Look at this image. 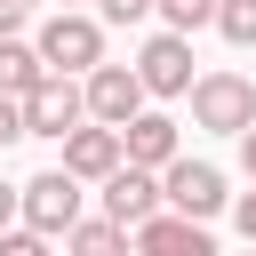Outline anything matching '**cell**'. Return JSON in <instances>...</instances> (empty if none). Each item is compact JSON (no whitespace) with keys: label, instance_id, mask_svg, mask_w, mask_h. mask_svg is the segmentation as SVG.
<instances>
[{"label":"cell","instance_id":"obj_4","mask_svg":"<svg viewBox=\"0 0 256 256\" xmlns=\"http://www.w3.org/2000/svg\"><path fill=\"white\" fill-rule=\"evenodd\" d=\"M16 104H24V136H64L72 120H88V104H80V80H72V72H40Z\"/></svg>","mask_w":256,"mask_h":256},{"label":"cell","instance_id":"obj_22","mask_svg":"<svg viewBox=\"0 0 256 256\" xmlns=\"http://www.w3.org/2000/svg\"><path fill=\"white\" fill-rule=\"evenodd\" d=\"M64 8H72V0H64Z\"/></svg>","mask_w":256,"mask_h":256},{"label":"cell","instance_id":"obj_14","mask_svg":"<svg viewBox=\"0 0 256 256\" xmlns=\"http://www.w3.org/2000/svg\"><path fill=\"white\" fill-rule=\"evenodd\" d=\"M232 48H256V0H216V16H208Z\"/></svg>","mask_w":256,"mask_h":256},{"label":"cell","instance_id":"obj_20","mask_svg":"<svg viewBox=\"0 0 256 256\" xmlns=\"http://www.w3.org/2000/svg\"><path fill=\"white\" fill-rule=\"evenodd\" d=\"M240 232H248V240H256V192H248V200H240Z\"/></svg>","mask_w":256,"mask_h":256},{"label":"cell","instance_id":"obj_5","mask_svg":"<svg viewBox=\"0 0 256 256\" xmlns=\"http://www.w3.org/2000/svg\"><path fill=\"white\" fill-rule=\"evenodd\" d=\"M80 104H88V120H104V128H120L128 112H144V80H136V64H104V56H96Z\"/></svg>","mask_w":256,"mask_h":256},{"label":"cell","instance_id":"obj_19","mask_svg":"<svg viewBox=\"0 0 256 256\" xmlns=\"http://www.w3.org/2000/svg\"><path fill=\"white\" fill-rule=\"evenodd\" d=\"M240 168H248V176H256V120H248V128H240Z\"/></svg>","mask_w":256,"mask_h":256},{"label":"cell","instance_id":"obj_7","mask_svg":"<svg viewBox=\"0 0 256 256\" xmlns=\"http://www.w3.org/2000/svg\"><path fill=\"white\" fill-rule=\"evenodd\" d=\"M136 80H144V96H184L192 88V32H152L136 56Z\"/></svg>","mask_w":256,"mask_h":256},{"label":"cell","instance_id":"obj_10","mask_svg":"<svg viewBox=\"0 0 256 256\" xmlns=\"http://www.w3.org/2000/svg\"><path fill=\"white\" fill-rule=\"evenodd\" d=\"M104 184V216H120V224H136V216H152L160 208V168H136V160H120L112 176H96Z\"/></svg>","mask_w":256,"mask_h":256},{"label":"cell","instance_id":"obj_13","mask_svg":"<svg viewBox=\"0 0 256 256\" xmlns=\"http://www.w3.org/2000/svg\"><path fill=\"white\" fill-rule=\"evenodd\" d=\"M40 72H48V64H40V48H24L16 32H0V88H8V96H24Z\"/></svg>","mask_w":256,"mask_h":256},{"label":"cell","instance_id":"obj_1","mask_svg":"<svg viewBox=\"0 0 256 256\" xmlns=\"http://www.w3.org/2000/svg\"><path fill=\"white\" fill-rule=\"evenodd\" d=\"M184 96H192V120H200L208 136H240V128L256 120V88H248L240 72H200Z\"/></svg>","mask_w":256,"mask_h":256},{"label":"cell","instance_id":"obj_8","mask_svg":"<svg viewBox=\"0 0 256 256\" xmlns=\"http://www.w3.org/2000/svg\"><path fill=\"white\" fill-rule=\"evenodd\" d=\"M160 200H168V208H184V216H200V224H208V216H216V208H224V176H216V168H208V160H168V168H160Z\"/></svg>","mask_w":256,"mask_h":256},{"label":"cell","instance_id":"obj_16","mask_svg":"<svg viewBox=\"0 0 256 256\" xmlns=\"http://www.w3.org/2000/svg\"><path fill=\"white\" fill-rule=\"evenodd\" d=\"M96 16H104V24H144L152 0H96Z\"/></svg>","mask_w":256,"mask_h":256},{"label":"cell","instance_id":"obj_17","mask_svg":"<svg viewBox=\"0 0 256 256\" xmlns=\"http://www.w3.org/2000/svg\"><path fill=\"white\" fill-rule=\"evenodd\" d=\"M16 136H24V104H16V96H8V88H0V152H8V144H16Z\"/></svg>","mask_w":256,"mask_h":256},{"label":"cell","instance_id":"obj_21","mask_svg":"<svg viewBox=\"0 0 256 256\" xmlns=\"http://www.w3.org/2000/svg\"><path fill=\"white\" fill-rule=\"evenodd\" d=\"M8 216H16V184H0V224H8Z\"/></svg>","mask_w":256,"mask_h":256},{"label":"cell","instance_id":"obj_3","mask_svg":"<svg viewBox=\"0 0 256 256\" xmlns=\"http://www.w3.org/2000/svg\"><path fill=\"white\" fill-rule=\"evenodd\" d=\"M32 48H40V64H48V72H88V64L104 56V24H96V16H80V8H56V16L40 24V40H32Z\"/></svg>","mask_w":256,"mask_h":256},{"label":"cell","instance_id":"obj_2","mask_svg":"<svg viewBox=\"0 0 256 256\" xmlns=\"http://www.w3.org/2000/svg\"><path fill=\"white\" fill-rule=\"evenodd\" d=\"M80 200H88V192H80V176H72V168H40L32 184H16V216H24L40 240H56V232L80 216Z\"/></svg>","mask_w":256,"mask_h":256},{"label":"cell","instance_id":"obj_18","mask_svg":"<svg viewBox=\"0 0 256 256\" xmlns=\"http://www.w3.org/2000/svg\"><path fill=\"white\" fill-rule=\"evenodd\" d=\"M24 16H32V0H0V32H16Z\"/></svg>","mask_w":256,"mask_h":256},{"label":"cell","instance_id":"obj_11","mask_svg":"<svg viewBox=\"0 0 256 256\" xmlns=\"http://www.w3.org/2000/svg\"><path fill=\"white\" fill-rule=\"evenodd\" d=\"M120 160L168 168V160H176V120H168V112H128V120H120Z\"/></svg>","mask_w":256,"mask_h":256},{"label":"cell","instance_id":"obj_12","mask_svg":"<svg viewBox=\"0 0 256 256\" xmlns=\"http://www.w3.org/2000/svg\"><path fill=\"white\" fill-rule=\"evenodd\" d=\"M64 248H80V256H112V248H128V224L120 216H96V224H64Z\"/></svg>","mask_w":256,"mask_h":256},{"label":"cell","instance_id":"obj_15","mask_svg":"<svg viewBox=\"0 0 256 256\" xmlns=\"http://www.w3.org/2000/svg\"><path fill=\"white\" fill-rule=\"evenodd\" d=\"M160 16H168V32H200L208 16H216V0H152Z\"/></svg>","mask_w":256,"mask_h":256},{"label":"cell","instance_id":"obj_6","mask_svg":"<svg viewBox=\"0 0 256 256\" xmlns=\"http://www.w3.org/2000/svg\"><path fill=\"white\" fill-rule=\"evenodd\" d=\"M128 248H144V256H208V224L184 216V208H152V216L128 224Z\"/></svg>","mask_w":256,"mask_h":256},{"label":"cell","instance_id":"obj_9","mask_svg":"<svg viewBox=\"0 0 256 256\" xmlns=\"http://www.w3.org/2000/svg\"><path fill=\"white\" fill-rule=\"evenodd\" d=\"M56 144H64V168H72L80 184H96V176H112V168H120V128H104V120H96V128H80V120H72Z\"/></svg>","mask_w":256,"mask_h":256}]
</instances>
